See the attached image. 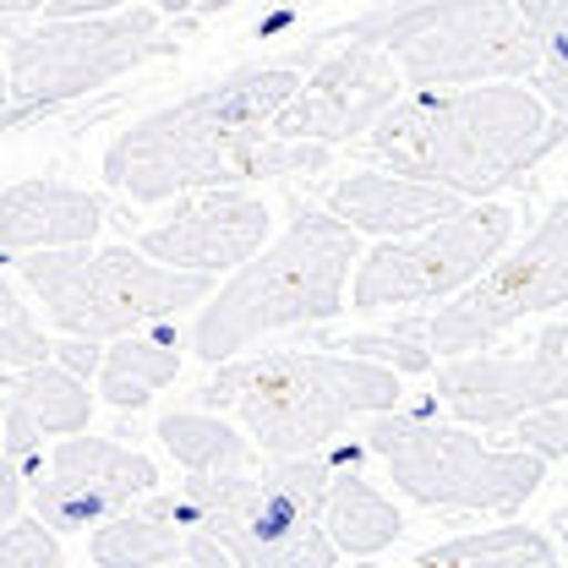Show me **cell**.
I'll return each mask as SVG.
<instances>
[{
	"mask_svg": "<svg viewBox=\"0 0 568 568\" xmlns=\"http://www.w3.org/2000/svg\"><path fill=\"white\" fill-rule=\"evenodd\" d=\"M295 67H241L209 88L142 115L104 148V181L132 203H170L203 186H252L274 175H317L323 142L280 138L274 121L295 99Z\"/></svg>",
	"mask_w": 568,
	"mask_h": 568,
	"instance_id": "obj_1",
	"label": "cell"
},
{
	"mask_svg": "<svg viewBox=\"0 0 568 568\" xmlns=\"http://www.w3.org/2000/svg\"><path fill=\"white\" fill-rule=\"evenodd\" d=\"M568 121L547 110L530 82H470V88H410L366 132L372 159L399 175L448 186L459 197H493L519 186L558 142Z\"/></svg>",
	"mask_w": 568,
	"mask_h": 568,
	"instance_id": "obj_2",
	"label": "cell"
},
{
	"mask_svg": "<svg viewBox=\"0 0 568 568\" xmlns=\"http://www.w3.org/2000/svg\"><path fill=\"white\" fill-rule=\"evenodd\" d=\"M339 465L317 454H268V465L192 476L181 493L148 503L186 530V558L203 568H334L339 547L323 530V503Z\"/></svg>",
	"mask_w": 568,
	"mask_h": 568,
	"instance_id": "obj_3",
	"label": "cell"
},
{
	"mask_svg": "<svg viewBox=\"0 0 568 568\" xmlns=\"http://www.w3.org/2000/svg\"><path fill=\"white\" fill-rule=\"evenodd\" d=\"M209 410L246 426L257 454H317L361 416L399 405V372L351 351H263L213 361Z\"/></svg>",
	"mask_w": 568,
	"mask_h": 568,
	"instance_id": "obj_4",
	"label": "cell"
},
{
	"mask_svg": "<svg viewBox=\"0 0 568 568\" xmlns=\"http://www.w3.org/2000/svg\"><path fill=\"white\" fill-rule=\"evenodd\" d=\"M355 263H361V230L334 209L301 203L280 241H263V252L230 268V280L203 301L192 323V355L213 366L257 345L263 334L339 317Z\"/></svg>",
	"mask_w": 568,
	"mask_h": 568,
	"instance_id": "obj_5",
	"label": "cell"
},
{
	"mask_svg": "<svg viewBox=\"0 0 568 568\" xmlns=\"http://www.w3.org/2000/svg\"><path fill=\"white\" fill-rule=\"evenodd\" d=\"M22 284L61 334L121 339L213 295V274L170 268L142 246H44L22 257Z\"/></svg>",
	"mask_w": 568,
	"mask_h": 568,
	"instance_id": "obj_6",
	"label": "cell"
},
{
	"mask_svg": "<svg viewBox=\"0 0 568 568\" xmlns=\"http://www.w3.org/2000/svg\"><path fill=\"white\" fill-rule=\"evenodd\" d=\"M345 39L383 44L410 88L525 82L536 44L514 0H405L355 17Z\"/></svg>",
	"mask_w": 568,
	"mask_h": 568,
	"instance_id": "obj_7",
	"label": "cell"
},
{
	"mask_svg": "<svg viewBox=\"0 0 568 568\" xmlns=\"http://www.w3.org/2000/svg\"><path fill=\"white\" fill-rule=\"evenodd\" d=\"M366 454L383 459L394 487L426 508H465V514H514L547 481V459L530 448H497L476 437V426L426 422L377 410L366 416Z\"/></svg>",
	"mask_w": 568,
	"mask_h": 568,
	"instance_id": "obj_8",
	"label": "cell"
},
{
	"mask_svg": "<svg viewBox=\"0 0 568 568\" xmlns=\"http://www.w3.org/2000/svg\"><path fill=\"white\" fill-rule=\"evenodd\" d=\"M170 50H175V33L164 28L159 6L99 11V17H44L39 28L6 39L11 99H6L0 132L28 115L61 110L93 88H110L115 77L138 71L142 61H159Z\"/></svg>",
	"mask_w": 568,
	"mask_h": 568,
	"instance_id": "obj_9",
	"label": "cell"
},
{
	"mask_svg": "<svg viewBox=\"0 0 568 568\" xmlns=\"http://www.w3.org/2000/svg\"><path fill=\"white\" fill-rule=\"evenodd\" d=\"M508 241H514V209L470 197L459 213H448L426 230L383 235L372 252H361L351 274V306L355 312H394V306L448 301L476 280Z\"/></svg>",
	"mask_w": 568,
	"mask_h": 568,
	"instance_id": "obj_10",
	"label": "cell"
},
{
	"mask_svg": "<svg viewBox=\"0 0 568 568\" xmlns=\"http://www.w3.org/2000/svg\"><path fill=\"white\" fill-rule=\"evenodd\" d=\"M564 301H568V197H558L547 209V219L514 252H497L459 295H448V306H437L426 317V345H432V355L487 351L514 323H525L536 312H552Z\"/></svg>",
	"mask_w": 568,
	"mask_h": 568,
	"instance_id": "obj_11",
	"label": "cell"
},
{
	"mask_svg": "<svg viewBox=\"0 0 568 568\" xmlns=\"http://www.w3.org/2000/svg\"><path fill=\"white\" fill-rule=\"evenodd\" d=\"M437 399L470 426H514L536 405L568 399V323H547L519 351L448 355L437 366Z\"/></svg>",
	"mask_w": 568,
	"mask_h": 568,
	"instance_id": "obj_12",
	"label": "cell"
},
{
	"mask_svg": "<svg viewBox=\"0 0 568 568\" xmlns=\"http://www.w3.org/2000/svg\"><path fill=\"white\" fill-rule=\"evenodd\" d=\"M405 93V77L383 44L345 39L328 61H317L312 77H301L295 99L280 110L274 132L295 142H323L339 148L372 132V121Z\"/></svg>",
	"mask_w": 568,
	"mask_h": 568,
	"instance_id": "obj_13",
	"label": "cell"
},
{
	"mask_svg": "<svg viewBox=\"0 0 568 568\" xmlns=\"http://www.w3.org/2000/svg\"><path fill=\"white\" fill-rule=\"evenodd\" d=\"M148 493H159V465L148 454L110 443V437L67 432L50 448L44 476L33 481V508L55 530H88V525H104L110 514L132 508Z\"/></svg>",
	"mask_w": 568,
	"mask_h": 568,
	"instance_id": "obj_14",
	"label": "cell"
},
{
	"mask_svg": "<svg viewBox=\"0 0 568 568\" xmlns=\"http://www.w3.org/2000/svg\"><path fill=\"white\" fill-rule=\"evenodd\" d=\"M274 213L252 186H203L175 197V209L159 224H148L138 246L148 257L170 263V268H192V274H230L241 268L252 252H263Z\"/></svg>",
	"mask_w": 568,
	"mask_h": 568,
	"instance_id": "obj_15",
	"label": "cell"
},
{
	"mask_svg": "<svg viewBox=\"0 0 568 568\" xmlns=\"http://www.w3.org/2000/svg\"><path fill=\"white\" fill-rule=\"evenodd\" d=\"M470 197L448 192V186H432L416 175H399V170H351L328 186V209L339 213L345 224H355L361 235H410L426 230L448 213H459Z\"/></svg>",
	"mask_w": 568,
	"mask_h": 568,
	"instance_id": "obj_16",
	"label": "cell"
},
{
	"mask_svg": "<svg viewBox=\"0 0 568 568\" xmlns=\"http://www.w3.org/2000/svg\"><path fill=\"white\" fill-rule=\"evenodd\" d=\"M104 230V203L67 181L0 186V257H28L44 246H88Z\"/></svg>",
	"mask_w": 568,
	"mask_h": 568,
	"instance_id": "obj_17",
	"label": "cell"
},
{
	"mask_svg": "<svg viewBox=\"0 0 568 568\" xmlns=\"http://www.w3.org/2000/svg\"><path fill=\"white\" fill-rule=\"evenodd\" d=\"M159 443L186 476L252 470L257 459V443L246 437V426H235L224 410H170L159 422Z\"/></svg>",
	"mask_w": 568,
	"mask_h": 568,
	"instance_id": "obj_18",
	"label": "cell"
},
{
	"mask_svg": "<svg viewBox=\"0 0 568 568\" xmlns=\"http://www.w3.org/2000/svg\"><path fill=\"white\" fill-rule=\"evenodd\" d=\"M323 530L345 558H377L383 547L399 541L405 519L361 470H339L328 487V503H323Z\"/></svg>",
	"mask_w": 568,
	"mask_h": 568,
	"instance_id": "obj_19",
	"label": "cell"
},
{
	"mask_svg": "<svg viewBox=\"0 0 568 568\" xmlns=\"http://www.w3.org/2000/svg\"><path fill=\"white\" fill-rule=\"evenodd\" d=\"M93 564L99 568H159V564H175L186 558V530L175 519H164L148 497H138L132 508L110 514L93 541H88Z\"/></svg>",
	"mask_w": 568,
	"mask_h": 568,
	"instance_id": "obj_20",
	"label": "cell"
},
{
	"mask_svg": "<svg viewBox=\"0 0 568 568\" xmlns=\"http://www.w3.org/2000/svg\"><path fill=\"white\" fill-rule=\"evenodd\" d=\"M0 394H17L39 426L50 437H67V432H88L93 422V394H88V377H77L61 361H39V366H0Z\"/></svg>",
	"mask_w": 568,
	"mask_h": 568,
	"instance_id": "obj_21",
	"label": "cell"
},
{
	"mask_svg": "<svg viewBox=\"0 0 568 568\" xmlns=\"http://www.w3.org/2000/svg\"><path fill=\"white\" fill-rule=\"evenodd\" d=\"M181 372V351L170 339H148V334H121L110 351H104V366H99V394L115 405V410H142L164 383H175Z\"/></svg>",
	"mask_w": 568,
	"mask_h": 568,
	"instance_id": "obj_22",
	"label": "cell"
},
{
	"mask_svg": "<svg viewBox=\"0 0 568 568\" xmlns=\"http://www.w3.org/2000/svg\"><path fill=\"white\" fill-rule=\"evenodd\" d=\"M422 568H547L558 564L552 536L530 530V525H493L476 536H454V541H432L416 552Z\"/></svg>",
	"mask_w": 568,
	"mask_h": 568,
	"instance_id": "obj_23",
	"label": "cell"
},
{
	"mask_svg": "<svg viewBox=\"0 0 568 568\" xmlns=\"http://www.w3.org/2000/svg\"><path fill=\"white\" fill-rule=\"evenodd\" d=\"M525 28H530V44H536V61H530V88L547 99V110L568 121V0H514Z\"/></svg>",
	"mask_w": 568,
	"mask_h": 568,
	"instance_id": "obj_24",
	"label": "cell"
},
{
	"mask_svg": "<svg viewBox=\"0 0 568 568\" xmlns=\"http://www.w3.org/2000/svg\"><path fill=\"white\" fill-rule=\"evenodd\" d=\"M0 564L6 568H61V530L44 514H17L0 525Z\"/></svg>",
	"mask_w": 568,
	"mask_h": 568,
	"instance_id": "obj_25",
	"label": "cell"
},
{
	"mask_svg": "<svg viewBox=\"0 0 568 568\" xmlns=\"http://www.w3.org/2000/svg\"><path fill=\"white\" fill-rule=\"evenodd\" d=\"M514 437H519V448H530L541 459H568V399L525 410L514 422Z\"/></svg>",
	"mask_w": 568,
	"mask_h": 568,
	"instance_id": "obj_26",
	"label": "cell"
},
{
	"mask_svg": "<svg viewBox=\"0 0 568 568\" xmlns=\"http://www.w3.org/2000/svg\"><path fill=\"white\" fill-rule=\"evenodd\" d=\"M39 361H55V345L39 334L33 312L17 306L11 317H0V366H39Z\"/></svg>",
	"mask_w": 568,
	"mask_h": 568,
	"instance_id": "obj_27",
	"label": "cell"
},
{
	"mask_svg": "<svg viewBox=\"0 0 568 568\" xmlns=\"http://www.w3.org/2000/svg\"><path fill=\"white\" fill-rule=\"evenodd\" d=\"M55 361H61V366H71L77 377H99V366H104V339L67 334V345H55Z\"/></svg>",
	"mask_w": 568,
	"mask_h": 568,
	"instance_id": "obj_28",
	"label": "cell"
},
{
	"mask_svg": "<svg viewBox=\"0 0 568 568\" xmlns=\"http://www.w3.org/2000/svg\"><path fill=\"white\" fill-rule=\"evenodd\" d=\"M99 11H121V0H50L44 17H99Z\"/></svg>",
	"mask_w": 568,
	"mask_h": 568,
	"instance_id": "obj_29",
	"label": "cell"
},
{
	"mask_svg": "<svg viewBox=\"0 0 568 568\" xmlns=\"http://www.w3.org/2000/svg\"><path fill=\"white\" fill-rule=\"evenodd\" d=\"M50 0H0V17H28V11H44Z\"/></svg>",
	"mask_w": 568,
	"mask_h": 568,
	"instance_id": "obj_30",
	"label": "cell"
},
{
	"mask_svg": "<svg viewBox=\"0 0 568 568\" xmlns=\"http://www.w3.org/2000/svg\"><path fill=\"white\" fill-rule=\"evenodd\" d=\"M230 6H235V0H197L192 17H219V11H230Z\"/></svg>",
	"mask_w": 568,
	"mask_h": 568,
	"instance_id": "obj_31",
	"label": "cell"
},
{
	"mask_svg": "<svg viewBox=\"0 0 568 568\" xmlns=\"http://www.w3.org/2000/svg\"><path fill=\"white\" fill-rule=\"evenodd\" d=\"M153 6H159V11H164V17H186V11H192V6H197V0H153Z\"/></svg>",
	"mask_w": 568,
	"mask_h": 568,
	"instance_id": "obj_32",
	"label": "cell"
},
{
	"mask_svg": "<svg viewBox=\"0 0 568 568\" xmlns=\"http://www.w3.org/2000/svg\"><path fill=\"white\" fill-rule=\"evenodd\" d=\"M11 312H17V290L0 280V317H11Z\"/></svg>",
	"mask_w": 568,
	"mask_h": 568,
	"instance_id": "obj_33",
	"label": "cell"
},
{
	"mask_svg": "<svg viewBox=\"0 0 568 568\" xmlns=\"http://www.w3.org/2000/svg\"><path fill=\"white\" fill-rule=\"evenodd\" d=\"M6 99H11V77H6V67H0V115H6Z\"/></svg>",
	"mask_w": 568,
	"mask_h": 568,
	"instance_id": "obj_34",
	"label": "cell"
}]
</instances>
